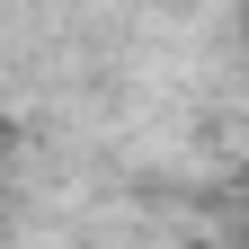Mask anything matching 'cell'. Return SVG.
I'll list each match as a JSON object with an SVG mask.
<instances>
[{"instance_id":"cell-2","label":"cell","mask_w":249,"mask_h":249,"mask_svg":"<svg viewBox=\"0 0 249 249\" xmlns=\"http://www.w3.org/2000/svg\"><path fill=\"white\" fill-rule=\"evenodd\" d=\"M240 36H249V18H240Z\"/></svg>"},{"instance_id":"cell-3","label":"cell","mask_w":249,"mask_h":249,"mask_svg":"<svg viewBox=\"0 0 249 249\" xmlns=\"http://www.w3.org/2000/svg\"><path fill=\"white\" fill-rule=\"evenodd\" d=\"M240 249H249V231H240Z\"/></svg>"},{"instance_id":"cell-1","label":"cell","mask_w":249,"mask_h":249,"mask_svg":"<svg viewBox=\"0 0 249 249\" xmlns=\"http://www.w3.org/2000/svg\"><path fill=\"white\" fill-rule=\"evenodd\" d=\"M0 151H9V116H0Z\"/></svg>"}]
</instances>
